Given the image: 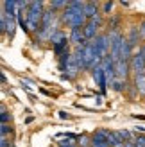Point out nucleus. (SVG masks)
<instances>
[{"label": "nucleus", "instance_id": "obj_12", "mask_svg": "<svg viewBox=\"0 0 145 147\" xmlns=\"http://www.w3.org/2000/svg\"><path fill=\"white\" fill-rule=\"evenodd\" d=\"M127 45L134 49L136 45L140 43V36H138V25H129V31H127V36H124Z\"/></svg>", "mask_w": 145, "mask_h": 147}, {"label": "nucleus", "instance_id": "obj_2", "mask_svg": "<svg viewBox=\"0 0 145 147\" xmlns=\"http://www.w3.org/2000/svg\"><path fill=\"white\" fill-rule=\"evenodd\" d=\"M57 29H61L59 14L54 13L52 9H48V7H45V11H43V16H41L40 29H38V32H36L34 36L38 38V41H41V43H48L52 32L57 31Z\"/></svg>", "mask_w": 145, "mask_h": 147}, {"label": "nucleus", "instance_id": "obj_15", "mask_svg": "<svg viewBox=\"0 0 145 147\" xmlns=\"http://www.w3.org/2000/svg\"><path fill=\"white\" fill-rule=\"evenodd\" d=\"M107 144L109 147H122L124 142H122V138L118 136L117 131H107Z\"/></svg>", "mask_w": 145, "mask_h": 147}, {"label": "nucleus", "instance_id": "obj_33", "mask_svg": "<svg viewBox=\"0 0 145 147\" xmlns=\"http://www.w3.org/2000/svg\"><path fill=\"white\" fill-rule=\"evenodd\" d=\"M11 147H16V145H14V144H13V145H11Z\"/></svg>", "mask_w": 145, "mask_h": 147}, {"label": "nucleus", "instance_id": "obj_11", "mask_svg": "<svg viewBox=\"0 0 145 147\" xmlns=\"http://www.w3.org/2000/svg\"><path fill=\"white\" fill-rule=\"evenodd\" d=\"M100 14V2H84V16L86 22L93 20L95 16Z\"/></svg>", "mask_w": 145, "mask_h": 147}, {"label": "nucleus", "instance_id": "obj_24", "mask_svg": "<svg viewBox=\"0 0 145 147\" xmlns=\"http://www.w3.org/2000/svg\"><path fill=\"white\" fill-rule=\"evenodd\" d=\"M11 119H13V117H11V113L7 111V109H5L4 113H0V124H2V126H5V124H11Z\"/></svg>", "mask_w": 145, "mask_h": 147}, {"label": "nucleus", "instance_id": "obj_26", "mask_svg": "<svg viewBox=\"0 0 145 147\" xmlns=\"http://www.w3.org/2000/svg\"><path fill=\"white\" fill-rule=\"evenodd\" d=\"M138 36H140V41H145V20H142L138 24Z\"/></svg>", "mask_w": 145, "mask_h": 147}, {"label": "nucleus", "instance_id": "obj_7", "mask_svg": "<svg viewBox=\"0 0 145 147\" xmlns=\"http://www.w3.org/2000/svg\"><path fill=\"white\" fill-rule=\"evenodd\" d=\"M113 70H115V79H118V81H129L131 70H129V63L127 61H115L113 63Z\"/></svg>", "mask_w": 145, "mask_h": 147}, {"label": "nucleus", "instance_id": "obj_13", "mask_svg": "<svg viewBox=\"0 0 145 147\" xmlns=\"http://www.w3.org/2000/svg\"><path fill=\"white\" fill-rule=\"evenodd\" d=\"M131 84L134 86V90H136V93H138L140 97H145V74H140V76H133Z\"/></svg>", "mask_w": 145, "mask_h": 147}, {"label": "nucleus", "instance_id": "obj_9", "mask_svg": "<svg viewBox=\"0 0 145 147\" xmlns=\"http://www.w3.org/2000/svg\"><path fill=\"white\" fill-rule=\"evenodd\" d=\"M90 72H91V77H93V81H95V84L99 86V90L102 92V93H106L107 81H106V76H104L102 68H100V65H99V67H95V68H91Z\"/></svg>", "mask_w": 145, "mask_h": 147}, {"label": "nucleus", "instance_id": "obj_4", "mask_svg": "<svg viewBox=\"0 0 145 147\" xmlns=\"http://www.w3.org/2000/svg\"><path fill=\"white\" fill-rule=\"evenodd\" d=\"M104 16L102 14H99V16H95L93 20H88L84 24V27H83V36H84V40L86 41H90V40H93L95 36H99L100 34V27H104Z\"/></svg>", "mask_w": 145, "mask_h": 147}, {"label": "nucleus", "instance_id": "obj_19", "mask_svg": "<svg viewBox=\"0 0 145 147\" xmlns=\"http://www.w3.org/2000/svg\"><path fill=\"white\" fill-rule=\"evenodd\" d=\"M127 83H129V81H118V79H115V81H113V83H111L109 86L113 88L115 92L122 93V92H126V88H127Z\"/></svg>", "mask_w": 145, "mask_h": 147}, {"label": "nucleus", "instance_id": "obj_8", "mask_svg": "<svg viewBox=\"0 0 145 147\" xmlns=\"http://www.w3.org/2000/svg\"><path fill=\"white\" fill-rule=\"evenodd\" d=\"M90 147H109V144H107V129H97L90 136Z\"/></svg>", "mask_w": 145, "mask_h": 147}, {"label": "nucleus", "instance_id": "obj_14", "mask_svg": "<svg viewBox=\"0 0 145 147\" xmlns=\"http://www.w3.org/2000/svg\"><path fill=\"white\" fill-rule=\"evenodd\" d=\"M16 18L14 16H5V36L7 38H13L14 31H16Z\"/></svg>", "mask_w": 145, "mask_h": 147}, {"label": "nucleus", "instance_id": "obj_17", "mask_svg": "<svg viewBox=\"0 0 145 147\" xmlns=\"http://www.w3.org/2000/svg\"><path fill=\"white\" fill-rule=\"evenodd\" d=\"M66 0H52V2H48L47 4V7H48V9H52L54 13H57V14H59L63 9H64V7H66Z\"/></svg>", "mask_w": 145, "mask_h": 147}, {"label": "nucleus", "instance_id": "obj_31", "mask_svg": "<svg viewBox=\"0 0 145 147\" xmlns=\"http://www.w3.org/2000/svg\"><path fill=\"white\" fill-rule=\"evenodd\" d=\"M134 119H140V120H145V117H143V115H134Z\"/></svg>", "mask_w": 145, "mask_h": 147}, {"label": "nucleus", "instance_id": "obj_28", "mask_svg": "<svg viewBox=\"0 0 145 147\" xmlns=\"http://www.w3.org/2000/svg\"><path fill=\"white\" fill-rule=\"evenodd\" d=\"M11 145H13V142L7 136H0V147H11Z\"/></svg>", "mask_w": 145, "mask_h": 147}, {"label": "nucleus", "instance_id": "obj_10", "mask_svg": "<svg viewBox=\"0 0 145 147\" xmlns=\"http://www.w3.org/2000/svg\"><path fill=\"white\" fill-rule=\"evenodd\" d=\"M66 38H68V43H70L72 47H83L84 43H86L84 36H83V29H72Z\"/></svg>", "mask_w": 145, "mask_h": 147}, {"label": "nucleus", "instance_id": "obj_29", "mask_svg": "<svg viewBox=\"0 0 145 147\" xmlns=\"http://www.w3.org/2000/svg\"><path fill=\"white\" fill-rule=\"evenodd\" d=\"M59 117H61V119H70V115L66 111H59Z\"/></svg>", "mask_w": 145, "mask_h": 147}, {"label": "nucleus", "instance_id": "obj_5", "mask_svg": "<svg viewBox=\"0 0 145 147\" xmlns=\"http://www.w3.org/2000/svg\"><path fill=\"white\" fill-rule=\"evenodd\" d=\"M91 41H93V49H95V52H97V57L102 61L104 57L109 54V41H107V34L106 32H100Z\"/></svg>", "mask_w": 145, "mask_h": 147}, {"label": "nucleus", "instance_id": "obj_25", "mask_svg": "<svg viewBox=\"0 0 145 147\" xmlns=\"http://www.w3.org/2000/svg\"><path fill=\"white\" fill-rule=\"evenodd\" d=\"M77 147H90V136L88 135H79V145Z\"/></svg>", "mask_w": 145, "mask_h": 147}, {"label": "nucleus", "instance_id": "obj_23", "mask_svg": "<svg viewBox=\"0 0 145 147\" xmlns=\"http://www.w3.org/2000/svg\"><path fill=\"white\" fill-rule=\"evenodd\" d=\"M131 142L134 147H145V135H134V138Z\"/></svg>", "mask_w": 145, "mask_h": 147}, {"label": "nucleus", "instance_id": "obj_32", "mask_svg": "<svg viewBox=\"0 0 145 147\" xmlns=\"http://www.w3.org/2000/svg\"><path fill=\"white\" fill-rule=\"evenodd\" d=\"M0 136H2V124H0Z\"/></svg>", "mask_w": 145, "mask_h": 147}, {"label": "nucleus", "instance_id": "obj_6", "mask_svg": "<svg viewBox=\"0 0 145 147\" xmlns=\"http://www.w3.org/2000/svg\"><path fill=\"white\" fill-rule=\"evenodd\" d=\"M129 70H131L133 76H140V74H145V59L143 56L138 52H133L131 59H129Z\"/></svg>", "mask_w": 145, "mask_h": 147}, {"label": "nucleus", "instance_id": "obj_3", "mask_svg": "<svg viewBox=\"0 0 145 147\" xmlns=\"http://www.w3.org/2000/svg\"><path fill=\"white\" fill-rule=\"evenodd\" d=\"M45 7H47L45 2H29L27 4V9H25L23 18H25V27H27V32L29 34H36V32H38Z\"/></svg>", "mask_w": 145, "mask_h": 147}, {"label": "nucleus", "instance_id": "obj_34", "mask_svg": "<svg viewBox=\"0 0 145 147\" xmlns=\"http://www.w3.org/2000/svg\"><path fill=\"white\" fill-rule=\"evenodd\" d=\"M74 147H77V145H74Z\"/></svg>", "mask_w": 145, "mask_h": 147}, {"label": "nucleus", "instance_id": "obj_22", "mask_svg": "<svg viewBox=\"0 0 145 147\" xmlns=\"http://www.w3.org/2000/svg\"><path fill=\"white\" fill-rule=\"evenodd\" d=\"M120 24H122V18L120 16H111L109 18V31H118Z\"/></svg>", "mask_w": 145, "mask_h": 147}, {"label": "nucleus", "instance_id": "obj_27", "mask_svg": "<svg viewBox=\"0 0 145 147\" xmlns=\"http://www.w3.org/2000/svg\"><path fill=\"white\" fill-rule=\"evenodd\" d=\"M4 34H5V14L0 9V36H4Z\"/></svg>", "mask_w": 145, "mask_h": 147}, {"label": "nucleus", "instance_id": "obj_20", "mask_svg": "<svg viewBox=\"0 0 145 147\" xmlns=\"http://www.w3.org/2000/svg\"><path fill=\"white\" fill-rule=\"evenodd\" d=\"M117 133H118V136L122 138V142H131L133 138H134L133 131H129V129H118Z\"/></svg>", "mask_w": 145, "mask_h": 147}, {"label": "nucleus", "instance_id": "obj_18", "mask_svg": "<svg viewBox=\"0 0 145 147\" xmlns=\"http://www.w3.org/2000/svg\"><path fill=\"white\" fill-rule=\"evenodd\" d=\"M52 49H54V54H56V56H61L63 52H66V50L70 49L68 38L64 40V41H61V43H56V45H52Z\"/></svg>", "mask_w": 145, "mask_h": 147}, {"label": "nucleus", "instance_id": "obj_30", "mask_svg": "<svg viewBox=\"0 0 145 147\" xmlns=\"http://www.w3.org/2000/svg\"><path fill=\"white\" fill-rule=\"evenodd\" d=\"M140 54L143 56V59H145V43H143V45L140 47Z\"/></svg>", "mask_w": 145, "mask_h": 147}, {"label": "nucleus", "instance_id": "obj_16", "mask_svg": "<svg viewBox=\"0 0 145 147\" xmlns=\"http://www.w3.org/2000/svg\"><path fill=\"white\" fill-rule=\"evenodd\" d=\"M64 40H66V32H64V31H63V27H61V29H57V31L52 32V36H50L48 43L56 45V43H61V41H64Z\"/></svg>", "mask_w": 145, "mask_h": 147}, {"label": "nucleus", "instance_id": "obj_21", "mask_svg": "<svg viewBox=\"0 0 145 147\" xmlns=\"http://www.w3.org/2000/svg\"><path fill=\"white\" fill-rule=\"evenodd\" d=\"M113 7H115V4L113 2H100V14H111V11H113Z\"/></svg>", "mask_w": 145, "mask_h": 147}, {"label": "nucleus", "instance_id": "obj_1", "mask_svg": "<svg viewBox=\"0 0 145 147\" xmlns=\"http://www.w3.org/2000/svg\"><path fill=\"white\" fill-rule=\"evenodd\" d=\"M59 22L61 27H68L72 29H83L86 24V16H84V2L81 0H70L66 7L59 13Z\"/></svg>", "mask_w": 145, "mask_h": 147}]
</instances>
